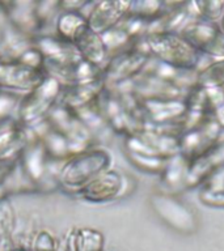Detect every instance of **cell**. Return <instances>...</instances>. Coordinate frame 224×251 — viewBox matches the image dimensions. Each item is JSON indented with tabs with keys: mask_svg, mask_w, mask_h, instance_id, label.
<instances>
[{
	"mask_svg": "<svg viewBox=\"0 0 224 251\" xmlns=\"http://www.w3.org/2000/svg\"><path fill=\"white\" fill-rule=\"evenodd\" d=\"M212 118H214V119H215V121L222 126V128H224V103L220 106L219 109L216 110L215 113H214Z\"/></svg>",
	"mask_w": 224,
	"mask_h": 251,
	"instance_id": "obj_35",
	"label": "cell"
},
{
	"mask_svg": "<svg viewBox=\"0 0 224 251\" xmlns=\"http://www.w3.org/2000/svg\"><path fill=\"white\" fill-rule=\"evenodd\" d=\"M46 77L45 71L34 70L17 62H0V90L25 96Z\"/></svg>",
	"mask_w": 224,
	"mask_h": 251,
	"instance_id": "obj_9",
	"label": "cell"
},
{
	"mask_svg": "<svg viewBox=\"0 0 224 251\" xmlns=\"http://www.w3.org/2000/svg\"><path fill=\"white\" fill-rule=\"evenodd\" d=\"M190 160L182 154H177L167 161L164 172L160 174V180L168 192L165 194H174V192L188 190V176Z\"/></svg>",
	"mask_w": 224,
	"mask_h": 251,
	"instance_id": "obj_20",
	"label": "cell"
},
{
	"mask_svg": "<svg viewBox=\"0 0 224 251\" xmlns=\"http://www.w3.org/2000/svg\"><path fill=\"white\" fill-rule=\"evenodd\" d=\"M101 37L104 43H105L106 49H108L109 56H112L114 54H118L121 51L129 50V49H131L137 43L135 41L131 39V37L119 25L113 27V29H110L109 31H106L104 34H101Z\"/></svg>",
	"mask_w": 224,
	"mask_h": 251,
	"instance_id": "obj_26",
	"label": "cell"
},
{
	"mask_svg": "<svg viewBox=\"0 0 224 251\" xmlns=\"http://www.w3.org/2000/svg\"><path fill=\"white\" fill-rule=\"evenodd\" d=\"M219 26H220V29H222V31L224 33V16L222 17V20L219 21Z\"/></svg>",
	"mask_w": 224,
	"mask_h": 251,
	"instance_id": "obj_39",
	"label": "cell"
},
{
	"mask_svg": "<svg viewBox=\"0 0 224 251\" xmlns=\"http://www.w3.org/2000/svg\"><path fill=\"white\" fill-rule=\"evenodd\" d=\"M199 199L207 207L224 208V190L200 187Z\"/></svg>",
	"mask_w": 224,
	"mask_h": 251,
	"instance_id": "obj_32",
	"label": "cell"
},
{
	"mask_svg": "<svg viewBox=\"0 0 224 251\" xmlns=\"http://www.w3.org/2000/svg\"><path fill=\"white\" fill-rule=\"evenodd\" d=\"M74 45L84 60L92 63L100 68H104L109 60V52H108L105 43L102 41L101 34H97L88 25L76 37Z\"/></svg>",
	"mask_w": 224,
	"mask_h": 251,
	"instance_id": "obj_19",
	"label": "cell"
},
{
	"mask_svg": "<svg viewBox=\"0 0 224 251\" xmlns=\"http://www.w3.org/2000/svg\"><path fill=\"white\" fill-rule=\"evenodd\" d=\"M7 4L8 15L13 26L24 34L35 38L41 34V25H39L35 4L37 1L30 0H15Z\"/></svg>",
	"mask_w": 224,
	"mask_h": 251,
	"instance_id": "obj_18",
	"label": "cell"
},
{
	"mask_svg": "<svg viewBox=\"0 0 224 251\" xmlns=\"http://www.w3.org/2000/svg\"><path fill=\"white\" fill-rule=\"evenodd\" d=\"M112 162V153L102 147H93L72 156L60 166L58 174L59 187L75 195L94 178L109 170Z\"/></svg>",
	"mask_w": 224,
	"mask_h": 251,
	"instance_id": "obj_1",
	"label": "cell"
},
{
	"mask_svg": "<svg viewBox=\"0 0 224 251\" xmlns=\"http://www.w3.org/2000/svg\"><path fill=\"white\" fill-rule=\"evenodd\" d=\"M224 168V143H218L210 151L190 161L188 190L198 187L219 169Z\"/></svg>",
	"mask_w": 224,
	"mask_h": 251,
	"instance_id": "obj_15",
	"label": "cell"
},
{
	"mask_svg": "<svg viewBox=\"0 0 224 251\" xmlns=\"http://www.w3.org/2000/svg\"><path fill=\"white\" fill-rule=\"evenodd\" d=\"M8 195V191H7V188L4 187V184L3 183H0V201L4 199V198H7Z\"/></svg>",
	"mask_w": 224,
	"mask_h": 251,
	"instance_id": "obj_37",
	"label": "cell"
},
{
	"mask_svg": "<svg viewBox=\"0 0 224 251\" xmlns=\"http://www.w3.org/2000/svg\"><path fill=\"white\" fill-rule=\"evenodd\" d=\"M11 25V20L8 15V8L5 1H0V30H3Z\"/></svg>",
	"mask_w": 224,
	"mask_h": 251,
	"instance_id": "obj_34",
	"label": "cell"
},
{
	"mask_svg": "<svg viewBox=\"0 0 224 251\" xmlns=\"http://www.w3.org/2000/svg\"><path fill=\"white\" fill-rule=\"evenodd\" d=\"M34 46L43 55L45 63L54 66H67L82 60V55L75 47L74 43H70L58 35L43 34L37 35L34 38Z\"/></svg>",
	"mask_w": 224,
	"mask_h": 251,
	"instance_id": "obj_13",
	"label": "cell"
},
{
	"mask_svg": "<svg viewBox=\"0 0 224 251\" xmlns=\"http://www.w3.org/2000/svg\"><path fill=\"white\" fill-rule=\"evenodd\" d=\"M17 62L23 63L25 66L30 67V68H34V70L43 71V66H45L43 55L41 54V51H39L34 45L31 47H29L28 50L24 51L23 55L17 59Z\"/></svg>",
	"mask_w": 224,
	"mask_h": 251,
	"instance_id": "obj_33",
	"label": "cell"
},
{
	"mask_svg": "<svg viewBox=\"0 0 224 251\" xmlns=\"http://www.w3.org/2000/svg\"><path fill=\"white\" fill-rule=\"evenodd\" d=\"M126 188V179L121 173L109 169L101 176L94 178L92 182L79 190L75 196L88 203L101 204L113 201L123 196Z\"/></svg>",
	"mask_w": 224,
	"mask_h": 251,
	"instance_id": "obj_11",
	"label": "cell"
},
{
	"mask_svg": "<svg viewBox=\"0 0 224 251\" xmlns=\"http://www.w3.org/2000/svg\"><path fill=\"white\" fill-rule=\"evenodd\" d=\"M21 100L23 96L20 94L0 90V122L17 119Z\"/></svg>",
	"mask_w": 224,
	"mask_h": 251,
	"instance_id": "obj_30",
	"label": "cell"
},
{
	"mask_svg": "<svg viewBox=\"0 0 224 251\" xmlns=\"http://www.w3.org/2000/svg\"><path fill=\"white\" fill-rule=\"evenodd\" d=\"M180 34L199 54L212 59H224V33L219 24L193 20Z\"/></svg>",
	"mask_w": 224,
	"mask_h": 251,
	"instance_id": "obj_7",
	"label": "cell"
},
{
	"mask_svg": "<svg viewBox=\"0 0 224 251\" xmlns=\"http://www.w3.org/2000/svg\"><path fill=\"white\" fill-rule=\"evenodd\" d=\"M165 4L161 0H134L129 4V15L152 21L164 12Z\"/></svg>",
	"mask_w": 224,
	"mask_h": 251,
	"instance_id": "obj_27",
	"label": "cell"
},
{
	"mask_svg": "<svg viewBox=\"0 0 224 251\" xmlns=\"http://www.w3.org/2000/svg\"><path fill=\"white\" fill-rule=\"evenodd\" d=\"M35 12L38 17L39 25H41V34H43V29L53 23L55 25V21L58 19L59 13L62 12L60 9V1L58 0H45V1H37L35 4Z\"/></svg>",
	"mask_w": 224,
	"mask_h": 251,
	"instance_id": "obj_29",
	"label": "cell"
},
{
	"mask_svg": "<svg viewBox=\"0 0 224 251\" xmlns=\"http://www.w3.org/2000/svg\"><path fill=\"white\" fill-rule=\"evenodd\" d=\"M125 151L169 160L177 154H181L180 136L147 128L141 133L125 137Z\"/></svg>",
	"mask_w": 224,
	"mask_h": 251,
	"instance_id": "obj_5",
	"label": "cell"
},
{
	"mask_svg": "<svg viewBox=\"0 0 224 251\" xmlns=\"http://www.w3.org/2000/svg\"><path fill=\"white\" fill-rule=\"evenodd\" d=\"M126 157L130 161V164L134 165L135 168L144 173L149 174H159L164 172L167 161L164 158H157V157H149L143 156V154H137V153L126 152Z\"/></svg>",
	"mask_w": 224,
	"mask_h": 251,
	"instance_id": "obj_28",
	"label": "cell"
},
{
	"mask_svg": "<svg viewBox=\"0 0 224 251\" xmlns=\"http://www.w3.org/2000/svg\"><path fill=\"white\" fill-rule=\"evenodd\" d=\"M43 71L46 75L58 80L62 86L89 82L102 77V68L86 62L84 59L67 66H54L45 63Z\"/></svg>",
	"mask_w": 224,
	"mask_h": 251,
	"instance_id": "obj_14",
	"label": "cell"
},
{
	"mask_svg": "<svg viewBox=\"0 0 224 251\" xmlns=\"http://www.w3.org/2000/svg\"><path fill=\"white\" fill-rule=\"evenodd\" d=\"M218 143H224V128H222V132H220L219 141Z\"/></svg>",
	"mask_w": 224,
	"mask_h": 251,
	"instance_id": "obj_38",
	"label": "cell"
},
{
	"mask_svg": "<svg viewBox=\"0 0 224 251\" xmlns=\"http://www.w3.org/2000/svg\"><path fill=\"white\" fill-rule=\"evenodd\" d=\"M88 25L86 19L76 11H62L59 13L58 19L55 21V33L59 38L64 39L67 42L74 43L83 29Z\"/></svg>",
	"mask_w": 224,
	"mask_h": 251,
	"instance_id": "obj_21",
	"label": "cell"
},
{
	"mask_svg": "<svg viewBox=\"0 0 224 251\" xmlns=\"http://www.w3.org/2000/svg\"><path fill=\"white\" fill-rule=\"evenodd\" d=\"M105 86L102 77L89 82L63 86L58 103L64 107H68L70 110L78 111L83 107L92 105L102 93V90L105 89Z\"/></svg>",
	"mask_w": 224,
	"mask_h": 251,
	"instance_id": "obj_17",
	"label": "cell"
},
{
	"mask_svg": "<svg viewBox=\"0 0 224 251\" xmlns=\"http://www.w3.org/2000/svg\"><path fill=\"white\" fill-rule=\"evenodd\" d=\"M196 85L202 88H224V59H212L198 71Z\"/></svg>",
	"mask_w": 224,
	"mask_h": 251,
	"instance_id": "obj_24",
	"label": "cell"
},
{
	"mask_svg": "<svg viewBox=\"0 0 224 251\" xmlns=\"http://www.w3.org/2000/svg\"><path fill=\"white\" fill-rule=\"evenodd\" d=\"M222 126L212 117L206 118L198 127L180 136L181 154L192 161L210 151L219 141Z\"/></svg>",
	"mask_w": 224,
	"mask_h": 251,
	"instance_id": "obj_10",
	"label": "cell"
},
{
	"mask_svg": "<svg viewBox=\"0 0 224 251\" xmlns=\"http://www.w3.org/2000/svg\"><path fill=\"white\" fill-rule=\"evenodd\" d=\"M62 84L46 75L43 81L29 94L23 96L17 121L25 128H33L46 121L51 109L58 103L62 93Z\"/></svg>",
	"mask_w": 224,
	"mask_h": 251,
	"instance_id": "obj_3",
	"label": "cell"
},
{
	"mask_svg": "<svg viewBox=\"0 0 224 251\" xmlns=\"http://www.w3.org/2000/svg\"><path fill=\"white\" fill-rule=\"evenodd\" d=\"M152 60L147 50L144 38L137 42L131 49L112 55L102 68V80L108 88L122 85L133 80L143 72Z\"/></svg>",
	"mask_w": 224,
	"mask_h": 251,
	"instance_id": "obj_4",
	"label": "cell"
},
{
	"mask_svg": "<svg viewBox=\"0 0 224 251\" xmlns=\"http://www.w3.org/2000/svg\"><path fill=\"white\" fill-rule=\"evenodd\" d=\"M141 113L147 125L167 126L180 122L188 113L184 100L141 102Z\"/></svg>",
	"mask_w": 224,
	"mask_h": 251,
	"instance_id": "obj_16",
	"label": "cell"
},
{
	"mask_svg": "<svg viewBox=\"0 0 224 251\" xmlns=\"http://www.w3.org/2000/svg\"><path fill=\"white\" fill-rule=\"evenodd\" d=\"M188 5L194 20L219 24L224 16V0H196Z\"/></svg>",
	"mask_w": 224,
	"mask_h": 251,
	"instance_id": "obj_22",
	"label": "cell"
},
{
	"mask_svg": "<svg viewBox=\"0 0 224 251\" xmlns=\"http://www.w3.org/2000/svg\"><path fill=\"white\" fill-rule=\"evenodd\" d=\"M149 204L159 219L174 230L185 234H190L196 230L198 221L196 213L192 211V208H189L173 195L157 192L149 198Z\"/></svg>",
	"mask_w": 224,
	"mask_h": 251,
	"instance_id": "obj_6",
	"label": "cell"
},
{
	"mask_svg": "<svg viewBox=\"0 0 224 251\" xmlns=\"http://www.w3.org/2000/svg\"><path fill=\"white\" fill-rule=\"evenodd\" d=\"M1 183L4 184V187L7 188L8 195L17 194V192L38 191L37 186L31 182L30 178L27 176V173L24 172L23 166H21L19 160L12 165V168L9 169V172H8V174L5 176Z\"/></svg>",
	"mask_w": 224,
	"mask_h": 251,
	"instance_id": "obj_23",
	"label": "cell"
},
{
	"mask_svg": "<svg viewBox=\"0 0 224 251\" xmlns=\"http://www.w3.org/2000/svg\"><path fill=\"white\" fill-rule=\"evenodd\" d=\"M144 43L155 60L178 70H202V60L207 58L199 54L180 33H151L144 37Z\"/></svg>",
	"mask_w": 224,
	"mask_h": 251,
	"instance_id": "obj_2",
	"label": "cell"
},
{
	"mask_svg": "<svg viewBox=\"0 0 224 251\" xmlns=\"http://www.w3.org/2000/svg\"><path fill=\"white\" fill-rule=\"evenodd\" d=\"M75 113L78 114V117L82 119V122L88 127L90 132L93 133L97 141L98 137L105 136L108 132H112L108 122L105 121V118L102 117V114L100 113V110L96 105V101L92 105L83 107V109L78 110Z\"/></svg>",
	"mask_w": 224,
	"mask_h": 251,
	"instance_id": "obj_25",
	"label": "cell"
},
{
	"mask_svg": "<svg viewBox=\"0 0 224 251\" xmlns=\"http://www.w3.org/2000/svg\"><path fill=\"white\" fill-rule=\"evenodd\" d=\"M16 225V212L9 196L0 201V235H11Z\"/></svg>",
	"mask_w": 224,
	"mask_h": 251,
	"instance_id": "obj_31",
	"label": "cell"
},
{
	"mask_svg": "<svg viewBox=\"0 0 224 251\" xmlns=\"http://www.w3.org/2000/svg\"><path fill=\"white\" fill-rule=\"evenodd\" d=\"M12 165L5 164V162H1V161H0V183H1V182L4 180L5 176H7L8 172H9V169L12 168Z\"/></svg>",
	"mask_w": 224,
	"mask_h": 251,
	"instance_id": "obj_36",
	"label": "cell"
},
{
	"mask_svg": "<svg viewBox=\"0 0 224 251\" xmlns=\"http://www.w3.org/2000/svg\"><path fill=\"white\" fill-rule=\"evenodd\" d=\"M127 0H102L96 1L86 16L88 26L97 34H104L118 26L129 11Z\"/></svg>",
	"mask_w": 224,
	"mask_h": 251,
	"instance_id": "obj_12",
	"label": "cell"
},
{
	"mask_svg": "<svg viewBox=\"0 0 224 251\" xmlns=\"http://www.w3.org/2000/svg\"><path fill=\"white\" fill-rule=\"evenodd\" d=\"M127 90L140 102L145 101H169V100H184L185 92L173 85L170 82L165 81L163 78L157 77L156 75L143 71L139 76L133 80L114 86Z\"/></svg>",
	"mask_w": 224,
	"mask_h": 251,
	"instance_id": "obj_8",
	"label": "cell"
}]
</instances>
